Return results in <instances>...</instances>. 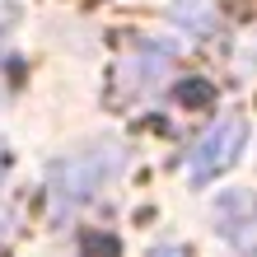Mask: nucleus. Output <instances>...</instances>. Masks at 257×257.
Masks as SVG:
<instances>
[{"label":"nucleus","instance_id":"nucleus-6","mask_svg":"<svg viewBox=\"0 0 257 257\" xmlns=\"http://www.w3.org/2000/svg\"><path fill=\"white\" fill-rule=\"evenodd\" d=\"M183 98H187V103H206V98H215V89H206V84H183Z\"/></svg>","mask_w":257,"mask_h":257},{"label":"nucleus","instance_id":"nucleus-3","mask_svg":"<svg viewBox=\"0 0 257 257\" xmlns=\"http://www.w3.org/2000/svg\"><path fill=\"white\" fill-rule=\"evenodd\" d=\"M210 220H215L220 238H224L238 257H257V196H252V192H243V187L220 192Z\"/></svg>","mask_w":257,"mask_h":257},{"label":"nucleus","instance_id":"nucleus-7","mask_svg":"<svg viewBox=\"0 0 257 257\" xmlns=\"http://www.w3.org/2000/svg\"><path fill=\"white\" fill-rule=\"evenodd\" d=\"M150 257H183V248L178 243H159V248H150Z\"/></svg>","mask_w":257,"mask_h":257},{"label":"nucleus","instance_id":"nucleus-4","mask_svg":"<svg viewBox=\"0 0 257 257\" xmlns=\"http://www.w3.org/2000/svg\"><path fill=\"white\" fill-rule=\"evenodd\" d=\"M169 61H173V52L169 47H155V42H141V52H131L126 61H122V89L126 94H136V89H155L164 75H169Z\"/></svg>","mask_w":257,"mask_h":257},{"label":"nucleus","instance_id":"nucleus-5","mask_svg":"<svg viewBox=\"0 0 257 257\" xmlns=\"http://www.w3.org/2000/svg\"><path fill=\"white\" fill-rule=\"evenodd\" d=\"M201 5H206V0H178V5H173V19H183V24H201Z\"/></svg>","mask_w":257,"mask_h":257},{"label":"nucleus","instance_id":"nucleus-8","mask_svg":"<svg viewBox=\"0 0 257 257\" xmlns=\"http://www.w3.org/2000/svg\"><path fill=\"white\" fill-rule=\"evenodd\" d=\"M5 28H10V10L0 5V38H5Z\"/></svg>","mask_w":257,"mask_h":257},{"label":"nucleus","instance_id":"nucleus-2","mask_svg":"<svg viewBox=\"0 0 257 257\" xmlns=\"http://www.w3.org/2000/svg\"><path fill=\"white\" fill-rule=\"evenodd\" d=\"M243 145H248V122H243V117H220V122L192 145L187 178H192V183H210L215 173L234 169V159H238V150H243Z\"/></svg>","mask_w":257,"mask_h":257},{"label":"nucleus","instance_id":"nucleus-1","mask_svg":"<svg viewBox=\"0 0 257 257\" xmlns=\"http://www.w3.org/2000/svg\"><path fill=\"white\" fill-rule=\"evenodd\" d=\"M122 169V150L117 145H98V150H80V155H66L47 169V192H52V210H75L80 201H89L108 178H117Z\"/></svg>","mask_w":257,"mask_h":257}]
</instances>
